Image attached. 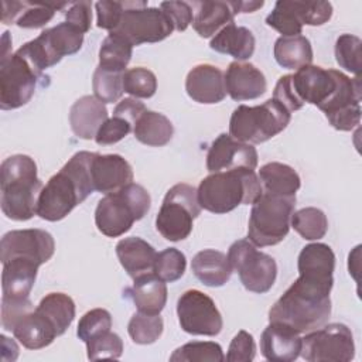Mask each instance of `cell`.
Returning a JSON list of instances; mask_svg holds the SVG:
<instances>
[{"label":"cell","mask_w":362,"mask_h":362,"mask_svg":"<svg viewBox=\"0 0 362 362\" xmlns=\"http://www.w3.org/2000/svg\"><path fill=\"white\" fill-rule=\"evenodd\" d=\"M144 110H146V106L136 98H124L116 105V107L113 110V116L126 119L134 127V123L143 115Z\"/></svg>","instance_id":"6f0895ef"},{"label":"cell","mask_w":362,"mask_h":362,"mask_svg":"<svg viewBox=\"0 0 362 362\" xmlns=\"http://www.w3.org/2000/svg\"><path fill=\"white\" fill-rule=\"evenodd\" d=\"M171 362H223L225 355L219 344L212 341H192L177 348Z\"/></svg>","instance_id":"f35d334b"},{"label":"cell","mask_w":362,"mask_h":362,"mask_svg":"<svg viewBox=\"0 0 362 362\" xmlns=\"http://www.w3.org/2000/svg\"><path fill=\"white\" fill-rule=\"evenodd\" d=\"M116 255L122 267L133 280L154 273L157 252L141 238L130 236L119 240L116 245Z\"/></svg>","instance_id":"484cf974"},{"label":"cell","mask_w":362,"mask_h":362,"mask_svg":"<svg viewBox=\"0 0 362 362\" xmlns=\"http://www.w3.org/2000/svg\"><path fill=\"white\" fill-rule=\"evenodd\" d=\"M257 165V151L249 144L233 139L230 134H219L211 144L206 154V168L209 173L228 171L235 168L255 170Z\"/></svg>","instance_id":"ac0fdd59"},{"label":"cell","mask_w":362,"mask_h":362,"mask_svg":"<svg viewBox=\"0 0 362 362\" xmlns=\"http://www.w3.org/2000/svg\"><path fill=\"white\" fill-rule=\"evenodd\" d=\"M107 120V109L98 98L86 95L79 98L69 110L72 132L83 140L95 139L99 127Z\"/></svg>","instance_id":"d4e9b609"},{"label":"cell","mask_w":362,"mask_h":362,"mask_svg":"<svg viewBox=\"0 0 362 362\" xmlns=\"http://www.w3.org/2000/svg\"><path fill=\"white\" fill-rule=\"evenodd\" d=\"M55 252V242L49 232L42 229H18L3 235L0 242L1 263L21 257L35 262L37 264L47 263Z\"/></svg>","instance_id":"2e32d148"},{"label":"cell","mask_w":362,"mask_h":362,"mask_svg":"<svg viewBox=\"0 0 362 362\" xmlns=\"http://www.w3.org/2000/svg\"><path fill=\"white\" fill-rule=\"evenodd\" d=\"M197 14L192 20V27L202 38L215 35L225 25L233 23L238 14L236 1H198Z\"/></svg>","instance_id":"83f0119b"},{"label":"cell","mask_w":362,"mask_h":362,"mask_svg":"<svg viewBox=\"0 0 362 362\" xmlns=\"http://www.w3.org/2000/svg\"><path fill=\"white\" fill-rule=\"evenodd\" d=\"M34 310L30 298L7 300L1 298V325L4 329L11 331L14 322L25 313Z\"/></svg>","instance_id":"11a10c76"},{"label":"cell","mask_w":362,"mask_h":362,"mask_svg":"<svg viewBox=\"0 0 362 362\" xmlns=\"http://www.w3.org/2000/svg\"><path fill=\"white\" fill-rule=\"evenodd\" d=\"M173 31L174 25L161 8L148 7L146 1H123L120 23L112 33L122 35L134 47L163 41Z\"/></svg>","instance_id":"30bf717a"},{"label":"cell","mask_w":362,"mask_h":362,"mask_svg":"<svg viewBox=\"0 0 362 362\" xmlns=\"http://www.w3.org/2000/svg\"><path fill=\"white\" fill-rule=\"evenodd\" d=\"M65 21L79 30L82 34L90 30L92 23V3L90 1H76L69 3L65 11Z\"/></svg>","instance_id":"db71d44e"},{"label":"cell","mask_w":362,"mask_h":362,"mask_svg":"<svg viewBox=\"0 0 362 362\" xmlns=\"http://www.w3.org/2000/svg\"><path fill=\"white\" fill-rule=\"evenodd\" d=\"M361 76L351 79L339 72L334 93L320 107L334 129L349 132L361 123Z\"/></svg>","instance_id":"9a60e30c"},{"label":"cell","mask_w":362,"mask_h":362,"mask_svg":"<svg viewBox=\"0 0 362 362\" xmlns=\"http://www.w3.org/2000/svg\"><path fill=\"white\" fill-rule=\"evenodd\" d=\"M187 267L185 255L175 249L168 247L157 253L154 263V274L165 283H173L182 277Z\"/></svg>","instance_id":"7bdbcfd3"},{"label":"cell","mask_w":362,"mask_h":362,"mask_svg":"<svg viewBox=\"0 0 362 362\" xmlns=\"http://www.w3.org/2000/svg\"><path fill=\"white\" fill-rule=\"evenodd\" d=\"M185 90L188 96L198 103H219L226 96L225 75L214 65L199 64L188 72Z\"/></svg>","instance_id":"ffe728a7"},{"label":"cell","mask_w":362,"mask_h":362,"mask_svg":"<svg viewBox=\"0 0 362 362\" xmlns=\"http://www.w3.org/2000/svg\"><path fill=\"white\" fill-rule=\"evenodd\" d=\"M96 8V24L99 28L113 31L120 23L122 13H123V1H98L95 4Z\"/></svg>","instance_id":"816d5d0a"},{"label":"cell","mask_w":362,"mask_h":362,"mask_svg":"<svg viewBox=\"0 0 362 362\" xmlns=\"http://www.w3.org/2000/svg\"><path fill=\"white\" fill-rule=\"evenodd\" d=\"M256 356V345L253 337L246 331H239L229 344L225 359L228 362H250Z\"/></svg>","instance_id":"f907efd6"},{"label":"cell","mask_w":362,"mask_h":362,"mask_svg":"<svg viewBox=\"0 0 362 362\" xmlns=\"http://www.w3.org/2000/svg\"><path fill=\"white\" fill-rule=\"evenodd\" d=\"M90 174L95 191L112 194L133 181L132 165L119 154H93Z\"/></svg>","instance_id":"d6986e66"},{"label":"cell","mask_w":362,"mask_h":362,"mask_svg":"<svg viewBox=\"0 0 362 362\" xmlns=\"http://www.w3.org/2000/svg\"><path fill=\"white\" fill-rule=\"evenodd\" d=\"M260 351L272 362L296 361L301 351V337L283 324L270 322L262 332Z\"/></svg>","instance_id":"7402d4cb"},{"label":"cell","mask_w":362,"mask_h":362,"mask_svg":"<svg viewBox=\"0 0 362 362\" xmlns=\"http://www.w3.org/2000/svg\"><path fill=\"white\" fill-rule=\"evenodd\" d=\"M257 177L266 194L293 197L301 185L300 175L293 167L276 161L260 167Z\"/></svg>","instance_id":"d6a6232c"},{"label":"cell","mask_w":362,"mask_h":362,"mask_svg":"<svg viewBox=\"0 0 362 362\" xmlns=\"http://www.w3.org/2000/svg\"><path fill=\"white\" fill-rule=\"evenodd\" d=\"M273 54L276 62L286 69H300L313 62L311 42L304 35L279 37Z\"/></svg>","instance_id":"e575fe53"},{"label":"cell","mask_w":362,"mask_h":362,"mask_svg":"<svg viewBox=\"0 0 362 362\" xmlns=\"http://www.w3.org/2000/svg\"><path fill=\"white\" fill-rule=\"evenodd\" d=\"M293 7L301 24L322 25L332 16V6L328 1H293Z\"/></svg>","instance_id":"c3c4849f"},{"label":"cell","mask_w":362,"mask_h":362,"mask_svg":"<svg viewBox=\"0 0 362 362\" xmlns=\"http://www.w3.org/2000/svg\"><path fill=\"white\" fill-rule=\"evenodd\" d=\"M133 45L119 34L109 33L99 48V66L124 72L132 59Z\"/></svg>","instance_id":"8d00e7d4"},{"label":"cell","mask_w":362,"mask_h":362,"mask_svg":"<svg viewBox=\"0 0 362 362\" xmlns=\"http://www.w3.org/2000/svg\"><path fill=\"white\" fill-rule=\"evenodd\" d=\"M334 281L300 274L269 310V321L283 324L298 334L327 324L331 315L329 293Z\"/></svg>","instance_id":"6da1fadb"},{"label":"cell","mask_w":362,"mask_h":362,"mask_svg":"<svg viewBox=\"0 0 362 362\" xmlns=\"http://www.w3.org/2000/svg\"><path fill=\"white\" fill-rule=\"evenodd\" d=\"M112 328V315L105 308H93L85 313L76 328V335L81 341L88 342L89 339L100 335Z\"/></svg>","instance_id":"7dc6e473"},{"label":"cell","mask_w":362,"mask_h":362,"mask_svg":"<svg viewBox=\"0 0 362 362\" xmlns=\"http://www.w3.org/2000/svg\"><path fill=\"white\" fill-rule=\"evenodd\" d=\"M151 198L144 187L130 182L122 189L106 194L96 206L95 223L100 233L109 238L124 235L136 221L150 209Z\"/></svg>","instance_id":"5b68a950"},{"label":"cell","mask_w":362,"mask_h":362,"mask_svg":"<svg viewBox=\"0 0 362 362\" xmlns=\"http://www.w3.org/2000/svg\"><path fill=\"white\" fill-rule=\"evenodd\" d=\"M95 153L78 151L42 187L37 215L45 221L64 219L76 205L82 204L93 191L90 164Z\"/></svg>","instance_id":"7a4b0ae2"},{"label":"cell","mask_w":362,"mask_h":362,"mask_svg":"<svg viewBox=\"0 0 362 362\" xmlns=\"http://www.w3.org/2000/svg\"><path fill=\"white\" fill-rule=\"evenodd\" d=\"M291 113L273 98L259 106H238L229 120V134L243 143L260 144L283 132Z\"/></svg>","instance_id":"52a82bcc"},{"label":"cell","mask_w":362,"mask_h":362,"mask_svg":"<svg viewBox=\"0 0 362 362\" xmlns=\"http://www.w3.org/2000/svg\"><path fill=\"white\" fill-rule=\"evenodd\" d=\"M339 72L317 65H305L290 75V85L296 98L303 105L311 103L320 109L334 93Z\"/></svg>","instance_id":"e0dca14e"},{"label":"cell","mask_w":362,"mask_h":362,"mask_svg":"<svg viewBox=\"0 0 362 362\" xmlns=\"http://www.w3.org/2000/svg\"><path fill=\"white\" fill-rule=\"evenodd\" d=\"M262 192L259 177L249 168L212 173L199 182L197 189L201 208L212 214H226L242 204H253Z\"/></svg>","instance_id":"277c9868"},{"label":"cell","mask_w":362,"mask_h":362,"mask_svg":"<svg viewBox=\"0 0 362 362\" xmlns=\"http://www.w3.org/2000/svg\"><path fill=\"white\" fill-rule=\"evenodd\" d=\"M228 260L247 291L263 294L273 287L277 276L276 260L259 252L249 239L233 242L228 252Z\"/></svg>","instance_id":"7c38bea8"},{"label":"cell","mask_w":362,"mask_h":362,"mask_svg":"<svg viewBox=\"0 0 362 362\" xmlns=\"http://www.w3.org/2000/svg\"><path fill=\"white\" fill-rule=\"evenodd\" d=\"M263 6V1H236L238 14L239 13H253Z\"/></svg>","instance_id":"680465c9"},{"label":"cell","mask_w":362,"mask_h":362,"mask_svg":"<svg viewBox=\"0 0 362 362\" xmlns=\"http://www.w3.org/2000/svg\"><path fill=\"white\" fill-rule=\"evenodd\" d=\"M191 269L194 276L208 287L223 286L232 274L228 256L215 249L198 252L191 262Z\"/></svg>","instance_id":"4dcf8cb0"},{"label":"cell","mask_w":362,"mask_h":362,"mask_svg":"<svg viewBox=\"0 0 362 362\" xmlns=\"http://www.w3.org/2000/svg\"><path fill=\"white\" fill-rule=\"evenodd\" d=\"M133 133L140 143L151 147H161L173 139L174 127L170 119L163 113L146 109L134 123Z\"/></svg>","instance_id":"836d02e7"},{"label":"cell","mask_w":362,"mask_h":362,"mask_svg":"<svg viewBox=\"0 0 362 362\" xmlns=\"http://www.w3.org/2000/svg\"><path fill=\"white\" fill-rule=\"evenodd\" d=\"M1 211L13 221H28L37 214L42 182L35 161L25 154L7 157L0 167Z\"/></svg>","instance_id":"3957f363"},{"label":"cell","mask_w":362,"mask_h":362,"mask_svg":"<svg viewBox=\"0 0 362 362\" xmlns=\"http://www.w3.org/2000/svg\"><path fill=\"white\" fill-rule=\"evenodd\" d=\"M361 38L352 34H342L335 42V59L338 65L356 76H361Z\"/></svg>","instance_id":"f6af8a7d"},{"label":"cell","mask_w":362,"mask_h":362,"mask_svg":"<svg viewBox=\"0 0 362 362\" xmlns=\"http://www.w3.org/2000/svg\"><path fill=\"white\" fill-rule=\"evenodd\" d=\"M133 130V124L123 117L112 116L98 130L95 141L99 146H109L120 141Z\"/></svg>","instance_id":"681fc988"},{"label":"cell","mask_w":362,"mask_h":362,"mask_svg":"<svg viewBox=\"0 0 362 362\" xmlns=\"http://www.w3.org/2000/svg\"><path fill=\"white\" fill-rule=\"evenodd\" d=\"M164 322L160 314H144V313H136L129 321L127 332L133 342L140 345H148L156 342L160 335L163 334Z\"/></svg>","instance_id":"60d3db41"},{"label":"cell","mask_w":362,"mask_h":362,"mask_svg":"<svg viewBox=\"0 0 362 362\" xmlns=\"http://www.w3.org/2000/svg\"><path fill=\"white\" fill-rule=\"evenodd\" d=\"M123 90L134 98L148 99L157 90V78L147 68H130L123 75Z\"/></svg>","instance_id":"ee69618b"},{"label":"cell","mask_w":362,"mask_h":362,"mask_svg":"<svg viewBox=\"0 0 362 362\" xmlns=\"http://www.w3.org/2000/svg\"><path fill=\"white\" fill-rule=\"evenodd\" d=\"M83 34L66 21L44 30L37 38L25 42L18 51L41 72L58 64L65 55L82 48Z\"/></svg>","instance_id":"8fae6325"},{"label":"cell","mask_w":362,"mask_h":362,"mask_svg":"<svg viewBox=\"0 0 362 362\" xmlns=\"http://www.w3.org/2000/svg\"><path fill=\"white\" fill-rule=\"evenodd\" d=\"M44 72L38 71L18 49L14 54L1 55L0 61V107L3 110L18 109L34 96Z\"/></svg>","instance_id":"9c48e42d"},{"label":"cell","mask_w":362,"mask_h":362,"mask_svg":"<svg viewBox=\"0 0 362 362\" xmlns=\"http://www.w3.org/2000/svg\"><path fill=\"white\" fill-rule=\"evenodd\" d=\"M296 195H274L262 192L252 204L247 239L260 247L280 243L288 233L294 214Z\"/></svg>","instance_id":"8992f818"},{"label":"cell","mask_w":362,"mask_h":362,"mask_svg":"<svg viewBox=\"0 0 362 362\" xmlns=\"http://www.w3.org/2000/svg\"><path fill=\"white\" fill-rule=\"evenodd\" d=\"M69 6V3L49 4L31 1H3L1 23L16 24L21 28H41L49 23L57 10Z\"/></svg>","instance_id":"603a6c76"},{"label":"cell","mask_w":362,"mask_h":362,"mask_svg":"<svg viewBox=\"0 0 362 362\" xmlns=\"http://www.w3.org/2000/svg\"><path fill=\"white\" fill-rule=\"evenodd\" d=\"M266 24L283 34L281 37L300 35L303 31V24L296 14L293 0L276 1L273 11L266 17Z\"/></svg>","instance_id":"b9f144b4"},{"label":"cell","mask_w":362,"mask_h":362,"mask_svg":"<svg viewBox=\"0 0 362 362\" xmlns=\"http://www.w3.org/2000/svg\"><path fill=\"white\" fill-rule=\"evenodd\" d=\"M85 344L88 349V358L90 361H96L102 358L119 359L123 352L122 338L116 332H112L110 329L89 339Z\"/></svg>","instance_id":"bcb514c9"},{"label":"cell","mask_w":362,"mask_h":362,"mask_svg":"<svg viewBox=\"0 0 362 362\" xmlns=\"http://www.w3.org/2000/svg\"><path fill=\"white\" fill-rule=\"evenodd\" d=\"M40 264L28 259H10L3 263L1 288L3 298L24 300L30 298L31 288L34 287Z\"/></svg>","instance_id":"cb8c5ba5"},{"label":"cell","mask_w":362,"mask_h":362,"mask_svg":"<svg viewBox=\"0 0 362 362\" xmlns=\"http://www.w3.org/2000/svg\"><path fill=\"white\" fill-rule=\"evenodd\" d=\"M11 332L27 349L45 348L58 337L52 324L37 308L21 315L14 322Z\"/></svg>","instance_id":"4316f807"},{"label":"cell","mask_w":362,"mask_h":362,"mask_svg":"<svg viewBox=\"0 0 362 362\" xmlns=\"http://www.w3.org/2000/svg\"><path fill=\"white\" fill-rule=\"evenodd\" d=\"M124 72L106 69L98 65L92 78V88H93L95 98H98L103 103L117 102L124 92L123 90Z\"/></svg>","instance_id":"ab89813d"},{"label":"cell","mask_w":362,"mask_h":362,"mask_svg":"<svg viewBox=\"0 0 362 362\" xmlns=\"http://www.w3.org/2000/svg\"><path fill=\"white\" fill-rule=\"evenodd\" d=\"M297 267L303 276L334 281L335 255L325 243H310L301 249Z\"/></svg>","instance_id":"1f68e13d"},{"label":"cell","mask_w":362,"mask_h":362,"mask_svg":"<svg viewBox=\"0 0 362 362\" xmlns=\"http://www.w3.org/2000/svg\"><path fill=\"white\" fill-rule=\"evenodd\" d=\"M255 37L246 27L230 23L219 30L211 40L209 47L221 54L233 57L238 61L249 59L255 52Z\"/></svg>","instance_id":"f546056e"},{"label":"cell","mask_w":362,"mask_h":362,"mask_svg":"<svg viewBox=\"0 0 362 362\" xmlns=\"http://www.w3.org/2000/svg\"><path fill=\"white\" fill-rule=\"evenodd\" d=\"M126 294L132 298L140 313L160 314L167 303V286L165 281L158 279L154 273H148L134 279Z\"/></svg>","instance_id":"f1b7e54d"},{"label":"cell","mask_w":362,"mask_h":362,"mask_svg":"<svg viewBox=\"0 0 362 362\" xmlns=\"http://www.w3.org/2000/svg\"><path fill=\"white\" fill-rule=\"evenodd\" d=\"M273 99L277 100L281 106H284L290 113L294 110H300L304 105L296 98L291 85H290V75L281 76L273 90Z\"/></svg>","instance_id":"9f6ffc18"},{"label":"cell","mask_w":362,"mask_h":362,"mask_svg":"<svg viewBox=\"0 0 362 362\" xmlns=\"http://www.w3.org/2000/svg\"><path fill=\"white\" fill-rule=\"evenodd\" d=\"M160 8L167 14L174 30L184 31L194 20L192 7L185 1H163Z\"/></svg>","instance_id":"f5cc1de1"},{"label":"cell","mask_w":362,"mask_h":362,"mask_svg":"<svg viewBox=\"0 0 362 362\" xmlns=\"http://www.w3.org/2000/svg\"><path fill=\"white\" fill-rule=\"evenodd\" d=\"M201 214L197 189L185 182L173 185L156 218V228L170 242H180L192 232L194 219Z\"/></svg>","instance_id":"ba28073f"},{"label":"cell","mask_w":362,"mask_h":362,"mask_svg":"<svg viewBox=\"0 0 362 362\" xmlns=\"http://www.w3.org/2000/svg\"><path fill=\"white\" fill-rule=\"evenodd\" d=\"M291 226L303 239L318 240L328 230V219L321 209L307 206L293 214Z\"/></svg>","instance_id":"74e56055"},{"label":"cell","mask_w":362,"mask_h":362,"mask_svg":"<svg viewBox=\"0 0 362 362\" xmlns=\"http://www.w3.org/2000/svg\"><path fill=\"white\" fill-rule=\"evenodd\" d=\"M226 93L233 100H252L260 98L266 89L267 82L260 69L249 62H230L225 74Z\"/></svg>","instance_id":"44dd1931"},{"label":"cell","mask_w":362,"mask_h":362,"mask_svg":"<svg viewBox=\"0 0 362 362\" xmlns=\"http://www.w3.org/2000/svg\"><path fill=\"white\" fill-rule=\"evenodd\" d=\"M300 355L308 362H349L355 356L354 335L345 324H324L301 338Z\"/></svg>","instance_id":"4fadbf2b"},{"label":"cell","mask_w":362,"mask_h":362,"mask_svg":"<svg viewBox=\"0 0 362 362\" xmlns=\"http://www.w3.org/2000/svg\"><path fill=\"white\" fill-rule=\"evenodd\" d=\"M177 315L182 331L191 335L215 337L223 321L214 300L199 290H187L177 301Z\"/></svg>","instance_id":"5bb4252c"},{"label":"cell","mask_w":362,"mask_h":362,"mask_svg":"<svg viewBox=\"0 0 362 362\" xmlns=\"http://www.w3.org/2000/svg\"><path fill=\"white\" fill-rule=\"evenodd\" d=\"M35 308L52 324L58 337L68 329L75 318V303L64 293L47 294Z\"/></svg>","instance_id":"d590c367"}]
</instances>
